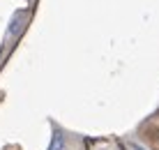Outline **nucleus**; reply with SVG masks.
Returning a JSON list of instances; mask_svg holds the SVG:
<instances>
[{
	"instance_id": "nucleus-1",
	"label": "nucleus",
	"mask_w": 159,
	"mask_h": 150,
	"mask_svg": "<svg viewBox=\"0 0 159 150\" xmlns=\"http://www.w3.org/2000/svg\"><path fill=\"white\" fill-rule=\"evenodd\" d=\"M48 150H65V136L60 134V132H56V136H53L51 146H48Z\"/></svg>"
},
{
	"instance_id": "nucleus-2",
	"label": "nucleus",
	"mask_w": 159,
	"mask_h": 150,
	"mask_svg": "<svg viewBox=\"0 0 159 150\" xmlns=\"http://www.w3.org/2000/svg\"><path fill=\"white\" fill-rule=\"evenodd\" d=\"M127 148H131V150H148L145 146H141V143H136V141H129V146Z\"/></svg>"
}]
</instances>
